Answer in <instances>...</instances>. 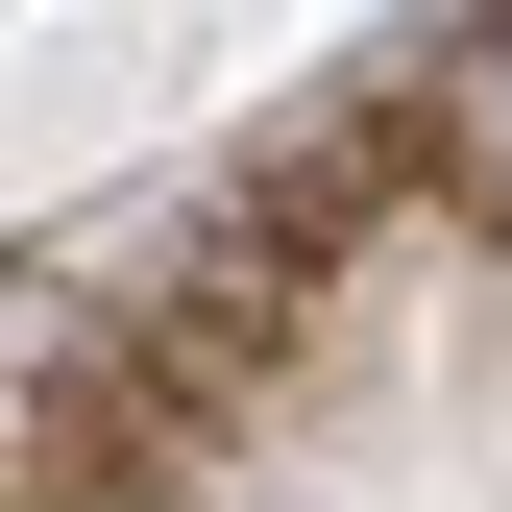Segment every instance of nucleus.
<instances>
[{
    "instance_id": "nucleus-1",
    "label": "nucleus",
    "mask_w": 512,
    "mask_h": 512,
    "mask_svg": "<svg viewBox=\"0 0 512 512\" xmlns=\"http://www.w3.org/2000/svg\"><path fill=\"white\" fill-rule=\"evenodd\" d=\"M415 171H439V196H464L488 244H512V0H488V25L415 74Z\"/></svg>"
}]
</instances>
